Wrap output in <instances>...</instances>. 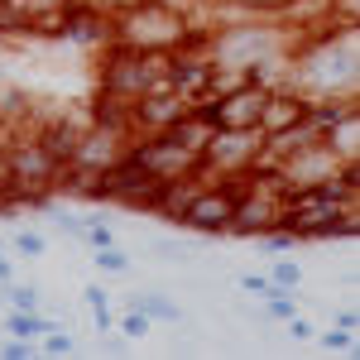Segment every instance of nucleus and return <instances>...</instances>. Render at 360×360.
Returning <instances> with one entry per match:
<instances>
[{"label":"nucleus","instance_id":"obj_19","mask_svg":"<svg viewBox=\"0 0 360 360\" xmlns=\"http://www.w3.org/2000/svg\"><path fill=\"white\" fill-rule=\"evenodd\" d=\"M269 283L283 288V293H293L298 283H303V269L293 264V259H274V269H269Z\"/></svg>","mask_w":360,"mask_h":360},{"label":"nucleus","instance_id":"obj_3","mask_svg":"<svg viewBox=\"0 0 360 360\" xmlns=\"http://www.w3.org/2000/svg\"><path fill=\"white\" fill-rule=\"evenodd\" d=\"M154 86H168V53H139V49H125V44H106L101 96L135 101Z\"/></svg>","mask_w":360,"mask_h":360},{"label":"nucleus","instance_id":"obj_25","mask_svg":"<svg viewBox=\"0 0 360 360\" xmlns=\"http://www.w3.org/2000/svg\"><path fill=\"white\" fill-rule=\"evenodd\" d=\"M34 351H39V341H25V336H10V341L0 346V356H5V360H29Z\"/></svg>","mask_w":360,"mask_h":360},{"label":"nucleus","instance_id":"obj_11","mask_svg":"<svg viewBox=\"0 0 360 360\" xmlns=\"http://www.w3.org/2000/svg\"><path fill=\"white\" fill-rule=\"evenodd\" d=\"M77 135H82V125H72V120H49V125H44L34 139H39V144H44V154H49V159L63 168V164H72Z\"/></svg>","mask_w":360,"mask_h":360},{"label":"nucleus","instance_id":"obj_20","mask_svg":"<svg viewBox=\"0 0 360 360\" xmlns=\"http://www.w3.org/2000/svg\"><path fill=\"white\" fill-rule=\"evenodd\" d=\"M5 298H10V307H25V312H39V307H44V298H39L34 283H5Z\"/></svg>","mask_w":360,"mask_h":360},{"label":"nucleus","instance_id":"obj_5","mask_svg":"<svg viewBox=\"0 0 360 360\" xmlns=\"http://www.w3.org/2000/svg\"><path fill=\"white\" fill-rule=\"evenodd\" d=\"M236 202H240V183H236V178H226V183H217V188H197V193L188 197L178 226L202 231V236H226V226H231V217H236Z\"/></svg>","mask_w":360,"mask_h":360},{"label":"nucleus","instance_id":"obj_21","mask_svg":"<svg viewBox=\"0 0 360 360\" xmlns=\"http://www.w3.org/2000/svg\"><path fill=\"white\" fill-rule=\"evenodd\" d=\"M91 259H96V269H106V274H125V269H130V255L120 245H101Z\"/></svg>","mask_w":360,"mask_h":360},{"label":"nucleus","instance_id":"obj_7","mask_svg":"<svg viewBox=\"0 0 360 360\" xmlns=\"http://www.w3.org/2000/svg\"><path fill=\"white\" fill-rule=\"evenodd\" d=\"M259 154H264V135H259V130H217L202 159H207V173L231 178V173L255 168V164H259Z\"/></svg>","mask_w":360,"mask_h":360},{"label":"nucleus","instance_id":"obj_26","mask_svg":"<svg viewBox=\"0 0 360 360\" xmlns=\"http://www.w3.org/2000/svg\"><path fill=\"white\" fill-rule=\"evenodd\" d=\"M240 288H245V293H255V298L283 293V288H274V283H269V274H240Z\"/></svg>","mask_w":360,"mask_h":360},{"label":"nucleus","instance_id":"obj_13","mask_svg":"<svg viewBox=\"0 0 360 360\" xmlns=\"http://www.w3.org/2000/svg\"><path fill=\"white\" fill-rule=\"evenodd\" d=\"M327 144H332V154L341 164H360V106H351V111L327 130Z\"/></svg>","mask_w":360,"mask_h":360},{"label":"nucleus","instance_id":"obj_29","mask_svg":"<svg viewBox=\"0 0 360 360\" xmlns=\"http://www.w3.org/2000/svg\"><path fill=\"white\" fill-rule=\"evenodd\" d=\"M288 336H293V341H307V336H312V322H303V317L293 312V317H288Z\"/></svg>","mask_w":360,"mask_h":360},{"label":"nucleus","instance_id":"obj_4","mask_svg":"<svg viewBox=\"0 0 360 360\" xmlns=\"http://www.w3.org/2000/svg\"><path fill=\"white\" fill-rule=\"evenodd\" d=\"M130 154L139 164L149 168L159 183H178V178H207V159L183 149L178 139L168 135H144V139H130Z\"/></svg>","mask_w":360,"mask_h":360},{"label":"nucleus","instance_id":"obj_30","mask_svg":"<svg viewBox=\"0 0 360 360\" xmlns=\"http://www.w3.org/2000/svg\"><path fill=\"white\" fill-rule=\"evenodd\" d=\"M336 327H341V332H356V327H360L356 307H346V312H341V317H336Z\"/></svg>","mask_w":360,"mask_h":360},{"label":"nucleus","instance_id":"obj_8","mask_svg":"<svg viewBox=\"0 0 360 360\" xmlns=\"http://www.w3.org/2000/svg\"><path fill=\"white\" fill-rule=\"evenodd\" d=\"M125 149H130V130H125V125L91 120V125H82V135H77L72 168H82V173H101V168H111Z\"/></svg>","mask_w":360,"mask_h":360},{"label":"nucleus","instance_id":"obj_22","mask_svg":"<svg viewBox=\"0 0 360 360\" xmlns=\"http://www.w3.org/2000/svg\"><path fill=\"white\" fill-rule=\"evenodd\" d=\"M39 351H44V356H68V351H72V336H68V327H49V332L39 336Z\"/></svg>","mask_w":360,"mask_h":360},{"label":"nucleus","instance_id":"obj_12","mask_svg":"<svg viewBox=\"0 0 360 360\" xmlns=\"http://www.w3.org/2000/svg\"><path fill=\"white\" fill-rule=\"evenodd\" d=\"M159 135L178 139V144H183V149H193V154H207V144H212V135H217V125H212L207 115L188 111V115H178L168 130H159Z\"/></svg>","mask_w":360,"mask_h":360},{"label":"nucleus","instance_id":"obj_9","mask_svg":"<svg viewBox=\"0 0 360 360\" xmlns=\"http://www.w3.org/2000/svg\"><path fill=\"white\" fill-rule=\"evenodd\" d=\"M188 111H193L188 96H178L173 86H154V91H144V96L130 101V130H139V135H159V130H168L178 115H188Z\"/></svg>","mask_w":360,"mask_h":360},{"label":"nucleus","instance_id":"obj_2","mask_svg":"<svg viewBox=\"0 0 360 360\" xmlns=\"http://www.w3.org/2000/svg\"><path fill=\"white\" fill-rule=\"evenodd\" d=\"M288 53H293V34H283L278 25H221L207 39L212 68H226V72H245L264 58H288Z\"/></svg>","mask_w":360,"mask_h":360},{"label":"nucleus","instance_id":"obj_28","mask_svg":"<svg viewBox=\"0 0 360 360\" xmlns=\"http://www.w3.org/2000/svg\"><path fill=\"white\" fill-rule=\"evenodd\" d=\"M322 351H351V332H341V327L327 332V336H322Z\"/></svg>","mask_w":360,"mask_h":360},{"label":"nucleus","instance_id":"obj_14","mask_svg":"<svg viewBox=\"0 0 360 360\" xmlns=\"http://www.w3.org/2000/svg\"><path fill=\"white\" fill-rule=\"evenodd\" d=\"M130 307H139L149 322H164V327H178L183 322V307L173 303L168 293H130Z\"/></svg>","mask_w":360,"mask_h":360},{"label":"nucleus","instance_id":"obj_27","mask_svg":"<svg viewBox=\"0 0 360 360\" xmlns=\"http://www.w3.org/2000/svg\"><path fill=\"white\" fill-rule=\"evenodd\" d=\"M49 221H53L58 231H68V236H77V240H82V231H86V217H72V212H53Z\"/></svg>","mask_w":360,"mask_h":360},{"label":"nucleus","instance_id":"obj_31","mask_svg":"<svg viewBox=\"0 0 360 360\" xmlns=\"http://www.w3.org/2000/svg\"><path fill=\"white\" fill-rule=\"evenodd\" d=\"M0 283H15V264H10V255L0 250Z\"/></svg>","mask_w":360,"mask_h":360},{"label":"nucleus","instance_id":"obj_16","mask_svg":"<svg viewBox=\"0 0 360 360\" xmlns=\"http://www.w3.org/2000/svg\"><path fill=\"white\" fill-rule=\"evenodd\" d=\"M86 307H91V322H96V332H115V317H111V293L101 288V283H86L82 288Z\"/></svg>","mask_w":360,"mask_h":360},{"label":"nucleus","instance_id":"obj_15","mask_svg":"<svg viewBox=\"0 0 360 360\" xmlns=\"http://www.w3.org/2000/svg\"><path fill=\"white\" fill-rule=\"evenodd\" d=\"M49 327H53V317H44V307H39V312H25V307H10V312H5V332H10V336L39 341Z\"/></svg>","mask_w":360,"mask_h":360},{"label":"nucleus","instance_id":"obj_10","mask_svg":"<svg viewBox=\"0 0 360 360\" xmlns=\"http://www.w3.org/2000/svg\"><path fill=\"white\" fill-rule=\"evenodd\" d=\"M68 39L82 44V49H96V44H111V15L86 5V0H68Z\"/></svg>","mask_w":360,"mask_h":360},{"label":"nucleus","instance_id":"obj_32","mask_svg":"<svg viewBox=\"0 0 360 360\" xmlns=\"http://www.w3.org/2000/svg\"><path fill=\"white\" fill-rule=\"evenodd\" d=\"M0 250H5V240H0Z\"/></svg>","mask_w":360,"mask_h":360},{"label":"nucleus","instance_id":"obj_1","mask_svg":"<svg viewBox=\"0 0 360 360\" xmlns=\"http://www.w3.org/2000/svg\"><path fill=\"white\" fill-rule=\"evenodd\" d=\"M183 29H188V20L168 0H130L125 10L111 15V44H125L139 53H173Z\"/></svg>","mask_w":360,"mask_h":360},{"label":"nucleus","instance_id":"obj_6","mask_svg":"<svg viewBox=\"0 0 360 360\" xmlns=\"http://www.w3.org/2000/svg\"><path fill=\"white\" fill-rule=\"evenodd\" d=\"M274 178L283 193H293V188H312V183H327L336 168H341V159L332 154V144L327 139H312V144H303V149H293V154H283V159H274Z\"/></svg>","mask_w":360,"mask_h":360},{"label":"nucleus","instance_id":"obj_24","mask_svg":"<svg viewBox=\"0 0 360 360\" xmlns=\"http://www.w3.org/2000/svg\"><path fill=\"white\" fill-rule=\"evenodd\" d=\"M82 240L91 250H101V245H115V231L106 221H101V217H86V231H82Z\"/></svg>","mask_w":360,"mask_h":360},{"label":"nucleus","instance_id":"obj_23","mask_svg":"<svg viewBox=\"0 0 360 360\" xmlns=\"http://www.w3.org/2000/svg\"><path fill=\"white\" fill-rule=\"evenodd\" d=\"M115 332H120V336H130V341H139V336H149V332H154V322H149V317H144L139 307H130V312H125V317L115 322Z\"/></svg>","mask_w":360,"mask_h":360},{"label":"nucleus","instance_id":"obj_18","mask_svg":"<svg viewBox=\"0 0 360 360\" xmlns=\"http://www.w3.org/2000/svg\"><path fill=\"white\" fill-rule=\"evenodd\" d=\"M327 25H360V0H327Z\"/></svg>","mask_w":360,"mask_h":360},{"label":"nucleus","instance_id":"obj_17","mask_svg":"<svg viewBox=\"0 0 360 360\" xmlns=\"http://www.w3.org/2000/svg\"><path fill=\"white\" fill-rule=\"evenodd\" d=\"M10 250L20 255V259H44V250H49V240L34 231V226H20L15 236H10Z\"/></svg>","mask_w":360,"mask_h":360}]
</instances>
